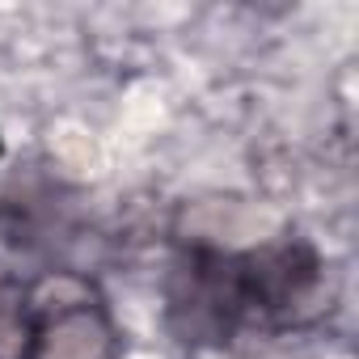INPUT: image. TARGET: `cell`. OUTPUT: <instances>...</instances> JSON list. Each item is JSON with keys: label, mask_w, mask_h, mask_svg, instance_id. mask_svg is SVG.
Here are the masks:
<instances>
[{"label": "cell", "mask_w": 359, "mask_h": 359, "mask_svg": "<svg viewBox=\"0 0 359 359\" xmlns=\"http://www.w3.org/2000/svg\"><path fill=\"white\" fill-rule=\"evenodd\" d=\"M241 325H309L334 304V279L309 241H266L233 254Z\"/></svg>", "instance_id": "cell-1"}, {"label": "cell", "mask_w": 359, "mask_h": 359, "mask_svg": "<svg viewBox=\"0 0 359 359\" xmlns=\"http://www.w3.org/2000/svg\"><path fill=\"white\" fill-rule=\"evenodd\" d=\"M39 334H34V359H114L118 334L106 309L93 300L68 304L39 313Z\"/></svg>", "instance_id": "cell-2"}, {"label": "cell", "mask_w": 359, "mask_h": 359, "mask_svg": "<svg viewBox=\"0 0 359 359\" xmlns=\"http://www.w3.org/2000/svg\"><path fill=\"white\" fill-rule=\"evenodd\" d=\"M34 309L22 283L0 279V359H34Z\"/></svg>", "instance_id": "cell-3"}]
</instances>
